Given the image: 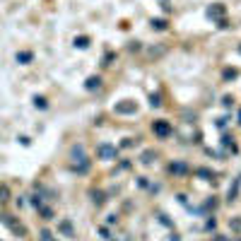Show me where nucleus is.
Segmentation results:
<instances>
[{
	"label": "nucleus",
	"instance_id": "obj_4",
	"mask_svg": "<svg viewBox=\"0 0 241 241\" xmlns=\"http://www.w3.org/2000/svg\"><path fill=\"white\" fill-rule=\"evenodd\" d=\"M87 87H89V89L92 87H99V77H89L87 80Z\"/></svg>",
	"mask_w": 241,
	"mask_h": 241
},
{
	"label": "nucleus",
	"instance_id": "obj_1",
	"mask_svg": "<svg viewBox=\"0 0 241 241\" xmlns=\"http://www.w3.org/2000/svg\"><path fill=\"white\" fill-rule=\"evenodd\" d=\"M96 152H99V157H104V159L116 157V147H111V145H99V147H96Z\"/></svg>",
	"mask_w": 241,
	"mask_h": 241
},
{
	"label": "nucleus",
	"instance_id": "obj_5",
	"mask_svg": "<svg viewBox=\"0 0 241 241\" xmlns=\"http://www.w3.org/2000/svg\"><path fill=\"white\" fill-rule=\"evenodd\" d=\"M152 27H157V29H164V27H166V24H164L162 19H155V22H152Z\"/></svg>",
	"mask_w": 241,
	"mask_h": 241
},
{
	"label": "nucleus",
	"instance_id": "obj_2",
	"mask_svg": "<svg viewBox=\"0 0 241 241\" xmlns=\"http://www.w3.org/2000/svg\"><path fill=\"white\" fill-rule=\"evenodd\" d=\"M169 130H171V128H169V123H164V121H159V123H155V133L157 135H169Z\"/></svg>",
	"mask_w": 241,
	"mask_h": 241
},
{
	"label": "nucleus",
	"instance_id": "obj_6",
	"mask_svg": "<svg viewBox=\"0 0 241 241\" xmlns=\"http://www.w3.org/2000/svg\"><path fill=\"white\" fill-rule=\"evenodd\" d=\"M75 44H77V46H80V48H85V46H87V39H85V36H82V39H77V41H75Z\"/></svg>",
	"mask_w": 241,
	"mask_h": 241
},
{
	"label": "nucleus",
	"instance_id": "obj_7",
	"mask_svg": "<svg viewBox=\"0 0 241 241\" xmlns=\"http://www.w3.org/2000/svg\"><path fill=\"white\" fill-rule=\"evenodd\" d=\"M239 118H241V116H239Z\"/></svg>",
	"mask_w": 241,
	"mask_h": 241
},
{
	"label": "nucleus",
	"instance_id": "obj_3",
	"mask_svg": "<svg viewBox=\"0 0 241 241\" xmlns=\"http://www.w3.org/2000/svg\"><path fill=\"white\" fill-rule=\"evenodd\" d=\"M116 111H118V114H130V111H135V104H118Z\"/></svg>",
	"mask_w": 241,
	"mask_h": 241
}]
</instances>
